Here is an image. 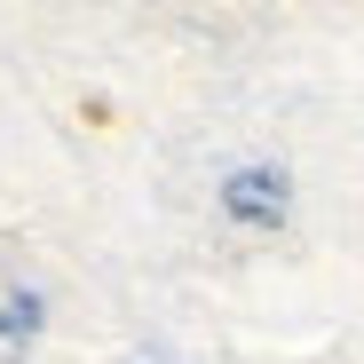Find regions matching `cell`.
Wrapping results in <instances>:
<instances>
[{"label": "cell", "mask_w": 364, "mask_h": 364, "mask_svg": "<svg viewBox=\"0 0 364 364\" xmlns=\"http://www.w3.org/2000/svg\"><path fill=\"white\" fill-rule=\"evenodd\" d=\"M230 214L277 230V222H285V182H277V174H230Z\"/></svg>", "instance_id": "cell-1"}]
</instances>
